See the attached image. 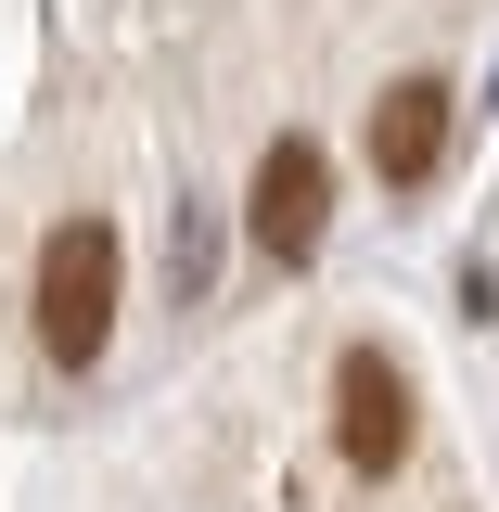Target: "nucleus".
<instances>
[{"label":"nucleus","instance_id":"obj_1","mask_svg":"<svg viewBox=\"0 0 499 512\" xmlns=\"http://www.w3.org/2000/svg\"><path fill=\"white\" fill-rule=\"evenodd\" d=\"M39 346L52 372H90L116 346V218H64L39 244Z\"/></svg>","mask_w":499,"mask_h":512},{"label":"nucleus","instance_id":"obj_2","mask_svg":"<svg viewBox=\"0 0 499 512\" xmlns=\"http://www.w3.org/2000/svg\"><path fill=\"white\" fill-rule=\"evenodd\" d=\"M244 231H256V256H282V269H308V256H320V231H333V154H320L308 128H282V141L256 154Z\"/></svg>","mask_w":499,"mask_h":512},{"label":"nucleus","instance_id":"obj_3","mask_svg":"<svg viewBox=\"0 0 499 512\" xmlns=\"http://www.w3.org/2000/svg\"><path fill=\"white\" fill-rule=\"evenodd\" d=\"M333 448H346L359 474H397V461H410V384H397L384 346H346V359H333Z\"/></svg>","mask_w":499,"mask_h":512},{"label":"nucleus","instance_id":"obj_4","mask_svg":"<svg viewBox=\"0 0 499 512\" xmlns=\"http://www.w3.org/2000/svg\"><path fill=\"white\" fill-rule=\"evenodd\" d=\"M448 128H461V103H448V77H397L372 103V180L384 192H423L448 167Z\"/></svg>","mask_w":499,"mask_h":512}]
</instances>
